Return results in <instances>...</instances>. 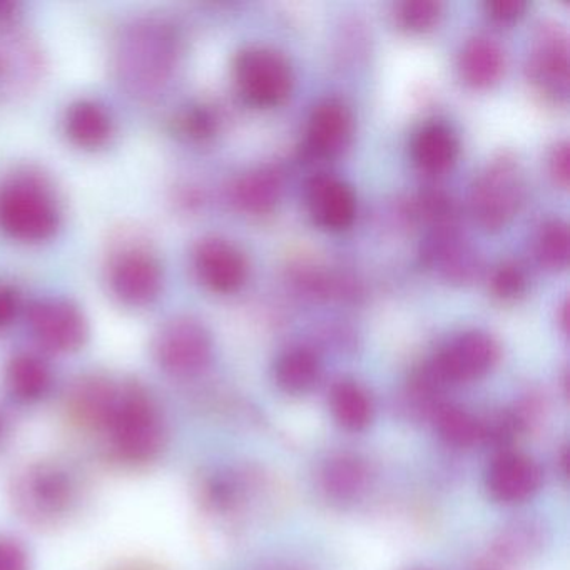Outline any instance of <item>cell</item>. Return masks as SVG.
Instances as JSON below:
<instances>
[{"label":"cell","mask_w":570,"mask_h":570,"mask_svg":"<svg viewBox=\"0 0 570 570\" xmlns=\"http://www.w3.org/2000/svg\"><path fill=\"white\" fill-rule=\"evenodd\" d=\"M306 205L313 222L330 232H342L356 216V196L342 179L318 175L306 185Z\"/></svg>","instance_id":"5bb4252c"},{"label":"cell","mask_w":570,"mask_h":570,"mask_svg":"<svg viewBox=\"0 0 570 570\" xmlns=\"http://www.w3.org/2000/svg\"><path fill=\"white\" fill-rule=\"evenodd\" d=\"M436 430L449 445L465 449L482 440V422L459 406H443L436 412Z\"/></svg>","instance_id":"83f0119b"},{"label":"cell","mask_w":570,"mask_h":570,"mask_svg":"<svg viewBox=\"0 0 570 570\" xmlns=\"http://www.w3.org/2000/svg\"><path fill=\"white\" fill-rule=\"evenodd\" d=\"M39 56L24 39H0V98L36 78Z\"/></svg>","instance_id":"44dd1931"},{"label":"cell","mask_w":570,"mask_h":570,"mask_svg":"<svg viewBox=\"0 0 570 570\" xmlns=\"http://www.w3.org/2000/svg\"><path fill=\"white\" fill-rule=\"evenodd\" d=\"M560 325H562L563 332L567 333V326H569V306H567V302L563 303L562 308H560Z\"/></svg>","instance_id":"8d00e7d4"},{"label":"cell","mask_w":570,"mask_h":570,"mask_svg":"<svg viewBox=\"0 0 570 570\" xmlns=\"http://www.w3.org/2000/svg\"><path fill=\"white\" fill-rule=\"evenodd\" d=\"M2 433H4V423L0 420V436H2Z\"/></svg>","instance_id":"74e56055"},{"label":"cell","mask_w":570,"mask_h":570,"mask_svg":"<svg viewBox=\"0 0 570 570\" xmlns=\"http://www.w3.org/2000/svg\"><path fill=\"white\" fill-rule=\"evenodd\" d=\"M442 4L435 0H406L396 8V21L410 32H425L439 22Z\"/></svg>","instance_id":"f1b7e54d"},{"label":"cell","mask_w":570,"mask_h":570,"mask_svg":"<svg viewBox=\"0 0 570 570\" xmlns=\"http://www.w3.org/2000/svg\"><path fill=\"white\" fill-rule=\"evenodd\" d=\"M320 360L309 348H289L275 363V382L289 395H302L320 379Z\"/></svg>","instance_id":"603a6c76"},{"label":"cell","mask_w":570,"mask_h":570,"mask_svg":"<svg viewBox=\"0 0 570 570\" xmlns=\"http://www.w3.org/2000/svg\"><path fill=\"white\" fill-rule=\"evenodd\" d=\"M535 255L540 265L550 272H559L569 263L570 235L569 226L562 219H550L535 239Z\"/></svg>","instance_id":"4316f807"},{"label":"cell","mask_w":570,"mask_h":570,"mask_svg":"<svg viewBox=\"0 0 570 570\" xmlns=\"http://www.w3.org/2000/svg\"><path fill=\"white\" fill-rule=\"evenodd\" d=\"M0 570H29L28 553L14 540H0Z\"/></svg>","instance_id":"e575fe53"},{"label":"cell","mask_w":570,"mask_h":570,"mask_svg":"<svg viewBox=\"0 0 570 570\" xmlns=\"http://www.w3.org/2000/svg\"><path fill=\"white\" fill-rule=\"evenodd\" d=\"M195 269L206 288L228 295L245 285L248 262L233 243L206 238L196 246Z\"/></svg>","instance_id":"8fae6325"},{"label":"cell","mask_w":570,"mask_h":570,"mask_svg":"<svg viewBox=\"0 0 570 570\" xmlns=\"http://www.w3.org/2000/svg\"><path fill=\"white\" fill-rule=\"evenodd\" d=\"M18 12V4L12 2H0V22H8L16 18Z\"/></svg>","instance_id":"d590c367"},{"label":"cell","mask_w":570,"mask_h":570,"mask_svg":"<svg viewBox=\"0 0 570 570\" xmlns=\"http://www.w3.org/2000/svg\"><path fill=\"white\" fill-rule=\"evenodd\" d=\"M459 156V139L449 126L430 122L412 141V158L422 171L439 175L452 168Z\"/></svg>","instance_id":"ac0fdd59"},{"label":"cell","mask_w":570,"mask_h":570,"mask_svg":"<svg viewBox=\"0 0 570 570\" xmlns=\"http://www.w3.org/2000/svg\"><path fill=\"white\" fill-rule=\"evenodd\" d=\"M525 0H489L485 4L487 14L497 22H513L525 14Z\"/></svg>","instance_id":"d6a6232c"},{"label":"cell","mask_w":570,"mask_h":570,"mask_svg":"<svg viewBox=\"0 0 570 570\" xmlns=\"http://www.w3.org/2000/svg\"><path fill=\"white\" fill-rule=\"evenodd\" d=\"M61 225V209L45 179L16 175L0 185V232L22 243L51 239Z\"/></svg>","instance_id":"7a4b0ae2"},{"label":"cell","mask_w":570,"mask_h":570,"mask_svg":"<svg viewBox=\"0 0 570 570\" xmlns=\"http://www.w3.org/2000/svg\"><path fill=\"white\" fill-rule=\"evenodd\" d=\"M525 199V178L512 155H500L476 176L470 193L473 218L487 232L512 222Z\"/></svg>","instance_id":"277c9868"},{"label":"cell","mask_w":570,"mask_h":570,"mask_svg":"<svg viewBox=\"0 0 570 570\" xmlns=\"http://www.w3.org/2000/svg\"><path fill=\"white\" fill-rule=\"evenodd\" d=\"M490 289L502 302H512L525 293L527 275L515 262H503L490 276Z\"/></svg>","instance_id":"f546056e"},{"label":"cell","mask_w":570,"mask_h":570,"mask_svg":"<svg viewBox=\"0 0 570 570\" xmlns=\"http://www.w3.org/2000/svg\"><path fill=\"white\" fill-rule=\"evenodd\" d=\"M179 59V36L163 19H142L122 32L116 69L129 92L139 98L159 95L173 78Z\"/></svg>","instance_id":"6da1fadb"},{"label":"cell","mask_w":570,"mask_h":570,"mask_svg":"<svg viewBox=\"0 0 570 570\" xmlns=\"http://www.w3.org/2000/svg\"><path fill=\"white\" fill-rule=\"evenodd\" d=\"M276 570H292V569H276Z\"/></svg>","instance_id":"f35d334b"},{"label":"cell","mask_w":570,"mask_h":570,"mask_svg":"<svg viewBox=\"0 0 570 570\" xmlns=\"http://www.w3.org/2000/svg\"><path fill=\"white\" fill-rule=\"evenodd\" d=\"M549 171L556 185L566 189L570 179V151L569 142L562 141L553 146L549 158Z\"/></svg>","instance_id":"1f68e13d"},{"label":"cell","mask_w":570,"mask_h":570,"mask_svg":"<svg viewBox=\"0 0 570 570\" xmlns=\"http://www.w3.org/2000/svg\"><path fill=\"white\" fill-rule=\"evenodd\" d=\"M8 385L18 399H41L51 386V370L41 356L21 353L9 363Z\"/></svg>","instance_id":"484cf974"},{"label":"cell","mask_w":570,"mask_h":570,"mask_svg":"<svg viewBox=\"0 0 570 570\" xmlns=\"http://www.w3.org/2000/svg\"><path fill=\"white\" fill-rule=\"evenodd\" d=\"M325 492L338 502H348L362 495L368 483V470L362 460L353 455L333 456L322 472Z\"/></svg>","instance_id":"cb8c5ba5"},{"label":"cell","mask_w":570,"mask_h":570,"mask_svg":"<svg viewBox=\"0 0 570 570\" xmlns=\"http://www.w3.org/2000/svg\"><path fill=\"white\" fill-rule=\"evenodd\" d=\"M233 75L242 98L258 108L282 105L292 92V68L273 49L248 48L239 52Z\"/></svg>","instance_id":"5b68a950"},{"label":"cell","mask_w":570,"mask_h":570,"mask_svg":"<svg viewBox=\"0 0 570 570\" xmlns=\"http://www.w3.org/2000/svg\"><path fill=\"white\" fill-rule=\"evenodd\" d=\"M212 353V335L191 316L171 320L156 336V358L165 372L175 376L198 375L208 365Z\"/></svg>","instance_id":"52a82bcc"},{"label":"cell","mask_w":570,"mask_h":570,"mask_svg":"<svg viewBox=\"0 0 570 570\" xmlns=\"http://www.w3.org/2000/svg\"><path fill=\"white\" fill-rule=\"evenodd\" d=\"M352 136V115L343 102L326 99L313 109L306 129V146L318 158L338 155Z\"/></svg>","instance_id":"2e32d148"},{"label":"cell","mask_w":570,"mask_h":570,"mask_svg":"<svg viewBox=\"0 0 570 570\" xmlns=\"http://www.w3.org/2000/svg\"><path fill=\"white\" fill-rule=\"evenodd\" d=\"M542 483L539 465L522 453H500L487 472V489L502 503L530 499Z\"/></svg>","instance_id":"9a60e30c"},{"label":"cell","mask_w":570,"mask_h":570,"mask_svg":"<svg viewBox=\"0 0 570 570\" xmlns=\"http://www.w3.org/2000/svg\"><path fill=\"white\" fill-rule=\"evenodd\" d=\"M118 386L108 380L88 379L76 386L71 395V410L85 425L106 429L119 396Z\"/></svg>","instance_id":"ffe728a7"},{"label":"cell","mask_w":570,"mask_h":570,"mask_svg":"<svg viewBox=\"0 0 570 570\" xmlns=\"http://www.w3.org/2000/svg\"><path fill=\"white\" fill-rule=\"evenodd\" d=\"M282 196V178L273 169L246 173L233 188V199L243 212L265 215L278 205Z\"/></svg>","instance_id":"7402d4cb"},{"label":"cell","mask_w":570,"mask_h":570,"mask_svg":"<svg viewBox=\"0 0 570 570\" xmlns=\"http://www.w3.org/2000/svg\"><path fill=\"white\" fill-rule=\"evenodd\" d=\"M71 482L56 466H36L22 476L18 485V503L31 519H56L68 509Z\"/></svg>","instance_id":"4fadbf2b"},{"label":"cell","mask_w":570,"mask_h":570,"mask_svg":"<svg viewBox=\"0 0 570 570\" xmlns=\"http://www.w3.org/2000/svg\"><path fill=\"white\" fill-rule=\"evenodd\" d=\"M422 258L450 283L472 282L479 273V256L460 236L456 223L435 226L422 249Z\"/></svg>","instance_id":"7c38bea8"},{"label":"cell","mask_w":570,"mask_h":570,"mask_svg":"<svg viewBox=\"0 0 570 570\" xmlns=\"http://www.w3.org/2000/svg\"><path fill=\"white\" fill-rule=\"evenodd\" d=\"M28 323L39 345L51 352H78L88 340L85 313L68 299L46 298L32 303Z\"/></svg>","instance_id":"9c48e42d"},{"label":"cell","mask_w":570,"mask_h":570,"mask_svg":"<svg viewBox=\"0 0 570 570\" xmlns=\"http://www.w3.org/2000/svg\"><path fill=\"white\" fill-rule=\"evenodd\" d=\"M499 343L483 332H465L450 340L425 368L433 385L482 379L499 362Z\"/></svg>","instance_id":"8992f818"},{"label":"cell","mask_w":570,"mask_h":570,"mask_svg":"<svg viewBox=\"0 0 570 570\" xmlns=\"http://www.w3.org/2000/svg\"><path fill=\"white\" fill-rule=\"evenodd\" d=\"M330 405L336 422L350 432L365 430L372 422V399L358 383L350 380L336 383L330 396Z\"/></svg>","instance_id":"d4e9b609"},{"label":"cell","mask_w":570,"mask_h":570,"mask_svg":"<svg viewBox=\"0 0 570 570\" xmlns=\"http://www.w3.org/2000/svg\"><path fill=\"white\" fill-rule=\"evenodd\" d=\"M530 81L549 98L563 101L569 95V42L562 26L540 22L533 35L532 51L527 62Z\"/></svg>","instance_id":"ba28073f"},{"label":"cell","mask_w":570,"mask_h":570,"mask_svg":"<svg viewBox=\"0 0 570 570\" xmlns=\"http://www.w3.org/2000/svg\"><path fill=\"white\" fill-rule=\"evenodd\" d=\"M21 295L14 286L0 282V330L8 328L21 313Z\"/></svg>","instance_id":"836d02e7"},{"label":"cell","mask_w":570,"mask_h":570,"mask_svg":"<svg viewBox=\"0 0 570 570\" xmlns=\"http://www.w3.org/2000/svg\"><path fill=\"white\" fill-rule=\"evenodd\" d=\"M218 115L209 106L196 105L179 116L178 128L193 141H206L218 131Z\"/></svg>","instance_id":"4dcf8cb0"},{"label":"cell","mask_w":570,"mask_h":570,"mask_svg":"<svg viewBox=\"0 0 570 570\" xmlns=\"http://www.w3.org/2000/svg\"><path fill=\"white\" fill-rule=\"evenodd\" d=\"M112 293L128 306H148L161 295L163 268L159 259L145 248H126L109 268Z\"/></svg>","instance_id":"30bf717a"},{"label":"cell","mask_w":570,"mask_h":570,"mask_svg":"<svg viewBox=\"0 0 570 570\" xmlns=\"http://www.w3.org/2000/svg\"><path fill=\"white\" fill-rule=\"evenodd\" d=\"M65 131L72 145L99 149L111 141L115 121L105 105L92 99H81L66 111Z\"/></svg>","instance_id":"e0dca14e"},{"label":"cell","mask_w":570,"mask_h":570,"mask_svg":"<svg viewBox=\"0 0 570 570\" xmlns=\"http://www.w3.org/2000/svg\"><path fill=\"white\" fill-rule=\"evenodd\" d=\"M106 430L119 459L129 463H145L163 449L165 430L153 400L139 386L119 390L115 412Z\"/></svg>","instance_id":"3957f363"},{"label":"cell","mask_w":570,"mask_h":570,"mask_svg":"<svg viewBox=\"0 0 570 570\" xmlns=\"http://www.w3.org/2000/svg\"><path fill=\"white\" fill-rule=\"evenodd\" d=\"M503 52L495 41L489 38H473L460 52L459 69L470 88L487 89L502 78Z\"/></svg>","instance_id":"d6986e66"}]
</instances>
